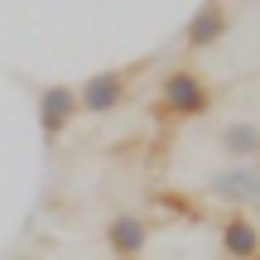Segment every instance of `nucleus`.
Masks as SVG:
<instances>
[{"mask_svg": "<svg viewBox=\"0 0 260 260\" xmlns=\"http://www.w3.org/2000/svg\"><path fill=\"white\" fill-rule=\"evenodd\" d=\"M226 29H232L226 0H203V5L188 15V24H183V48L188 53H207V48H217L226 39Z\"/></svg>", "mask_w": 260, "mask_h": 260, "instance_id": "obj_5", "label": "nucleus"}, {"mask_svg": "<svg viewBox=\"0 0 260 260\" xmlns=\"http://www.w3.org/2000/svg\"><path fill=\"white\" fill-rule=\"evenodd\" d=\"M222 255H232V260L260 255V222L251 212H232L222 222Z\"/></svg>", "mask_w": 260, "mask_h": 260, "instance_id": "obj_7", "label": "nucleus"}, {"mask_svg": "<svg viewBox=\"0 0 260 260\" xmlns=\"http://www.w3.org/2000/svg\"><path fill=\"white\" fill-rule=\"evenodd\" d=\"M34 116H39V135H44V145H58V140L73 130V121L82 116V106H77V87H68V82L39 87Z\"/></svg>", "mask_w": 260, "mask_h": 260, "instance_id": "obj_3", "label": "nucleus"}, {"mask_svg": "<svg viewBox=\"0 0 260 260\" xmlns=\"http://www.w3.org/2000/svg\"><path fill=\"white\" fill-rule=\"evenodd\" d=\"M159 111L169 121H203L212 111V82L198 68H169L159 77Z\"/></svg>", "mask_w": 260, "mask_h": 260, "instance_id": "obj_1", "label": "nucleus"}, {"mask_svg": "<svg viewBox=\"0 0 260 260\" xmlns=\"http://www.w3.org/2000/svg\"><path fill=\"white\" fill-rule=\"evenodd\" d=\"M102 236H106V251H111L116 260H140L145 246H149V222L140 212H116Z\"/></svg>", "mask_w": 260, "mask_h": 260, "instance_id": "obj_6", "label": "nucleus"}, {"mask_svg": "<svg viewBox=\"0 0 260 260\" xmlns=\"http://www.w3.org/2000/svg\"><path fill=\"white\" fill-rule=\"evenodd\" d=\"M251 260H260V255H251Z\"/></svg>", "mask_w": 260, "mask_h": 260, "instance_id": "obj_9", "label": "nucleus"}, {"mask_svg": "<svg viewBox=\"0 0 260 260\" xmlns=\"http://www.w3.org/2000/svg\"><path fill=\"white\" fill-rule=\"evenodd\" d=\"M217 145H222L226 164H251V159H260V125L255 121H232V125H222Z\"/></svg>", "mask_w": 260, "mask_h": 260, "instance_id": "obj_8", "label": "nucleus"}, {"mask_svg": "<svg viewBox=\"0 0 260 260\" xmlns=\"http://www.w3.org/2000/svg\"><path fill=\"white\" fill-rule=\"evenodd\" d=\"M130 82H135V68H102V73L82 77V82H77V106H82V116L121 111L125 96H130Z\"/></svg>", "mask_w": 260, "mask_h": 260, "instance_id": "obj_2", "label": "nucleus"}, {"mask_svg": "<svg viewBox=\"0 0 260 260\" xmlns=\"http://www.w3.org/2000/svg\"><path fill=\"white\" fill-rule=\"evenodd\" d=\"M207 193L217 203H232V207H260V159L251 164H222L217 174H207Z\"/></svg>", "mask_w": 260, "mask_h": 260, "instance_id": "obj_4", "label": "nucleus"}]
</instances>
